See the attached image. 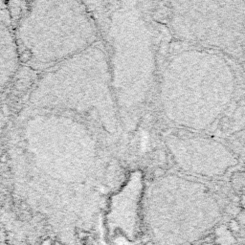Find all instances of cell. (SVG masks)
<instances>
[{
	"mask_svg": "<svg viewBox=\"0 0 245 245\" xmlns=\"http://www.w3.org/2000/svg\"><path fill=\"white\" fill-rule=\"evenodd\" d=\"M111 86L122 125L136 123L152 89L156 56L148 25L135 3L111 12L106 27Z\"/></svg>",
	"mask_w": 245,
	"mask_h": 245,
	"instance_id": "obj_4",
	"label": "cell"
},
{
	"mask_svg": "<svg viewBox=\"0 0 245 245\" xmlns=\"http://www.w3.org/2000/svg\"><path fill=\"white\" fill-rule=\"evenodd\" d=\"M169 24L180 40L227 52L245 47V2L173 1Z\"/></svg>",
	"mask_w": 245,
	"mask_h": 245,
	"instance_id": "obj_5",
	"label": "cell"
},
{
	"mask_svg": "<svg viewBox=\"0 0 245 245\" xmlns=\"http://www.w3.org/2000/svg\"><path fill=\"white\" fill-rule=\"evenodd\" d=\"M10 13L20 64L31 69L46 71L99 42L85 2H20L19 11Z\"/></svg>",
	"mask_w": 245,
	"mask_h": 245,
	"instance_id": "obj_3",
	"label": "cell"
},
{
	"mask_svg": "<svg viewBox=\"0 0 245 245\" xmlns=\"http://www.w3.org/2000/svg\"><path fill=\"white\" fill-rule=\"evenodd\" d=\"M59 66L41 72L13 124L9 156L21 189L77 193L99 176L98 120Z\"/></svg>",
	"mask_w": 245,
	"mask_h": 245,
	"instance_id": "obj_1",
	"label": "cell"
},
{
	"mask_svg": "<svg viewBox=\"0 0 245 245\" xmlns=\"http://www.w3.org/2000/svg\"><path fill=\"white\" fill-rule=\"evenodd\" d=\"M20 66L13 20L7 2L0 1V104Z\"/></svg>",
	"mask_w": 245,
	"mask_h": 245,
	"instance_id": "obj_8",
	"label": "cell"
},
{
	"mask_svg": "<svg viewBox=\"0 0 245 245\" xmlns=\"http://www.w3.org/2000/svg\"><path fill=\"white\" fill-rule=\"evenodd\" d=\"M141 245H142V244H141ZM146 245H148V244H146Z\"/></svg>",
	"mask_w": 245,
	"mask_h": 245,
	"instance_id": "obj_9",
	"label": "cell"
},
{
	"mask_svg": "<svg viewBox=\"0 0 245 245\" xmlns=\"http://www.w3.org/2000/svg\"><path fill=\"white\" fill-rule=\"evenodd\" d=\"M236 85L233 68L221 56L202 49L182 51L169 59L162 75L163 113L180 127L206 129L230 105Z\"/></svg>",
	"mask_w": 245,
	"mask_h": 245,
	"instance_id": "obj_2",
	"label": "cell"
},
{
	"mask_svg": "<svg viewBox=\"0 0 245 245\" xmlns=\"http://www.w3.org/2000/svg\"><path fill=\"white\" fill-rule=\"evenodd\" d=\"M166 145L182 171L205 177L224 175L237 164V158L222 143L203 136L169 135Z\"/></svg>",
	"mask_w": 245,
	"mask_h": 245,
	"instance_id": "obj_6",
	"label": "cell"
},
{
	"mask_svg": "<svg viewBox=\"0 0 245 245\" xmlns=\"http://www.w3.org/2000/svg\"><path fill=\"white\" fill-rule=\"evenodd\" d=\"M144 192L141 172L131 173L124 186L110 199L107 224L110 235L119 232L129 240H134L139 233L140 207Z\"/></svg>",
	"mask_w": 245,
	"mask_h": 245,
	"instance_id": "obj_7",
	"label": "cell"
}]
</instances>
